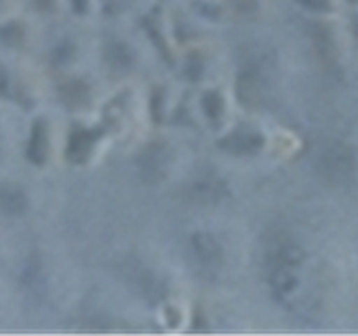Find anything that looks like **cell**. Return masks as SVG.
<instances>
[{
  "label": "cell",
  "instance_id": "6da1fadb",
  "mask_svg": "<svg viewBox=\"0 0 358 336\" xmlns=\"http://www.w3.org/2000/svg\"><path fill=\"white\" fill-rule=\"evenodd\" d=\"M358 171V153L352 144L331 139L316 153V173L331 186L352 182Z\"/></svg>",
  "mask_w": 358,
  "mask_h": 336
},
{
  "label": "cell",
  "instance_id": "7a4b0ae2",
  "mask_svg": "<svg viewBox=\"0 0 358 336\" xmlns=\"http://www.w3.org/2000/svg\"><path fill=\"white\" fill-rule=\"evenodd\" d=\"M268 74H266V63L260 61L257 56L246 59L244 65L238 72V81H235V90H238V99L246 108H255L262 104L264 92H266Z\"/></svg>",
  "mask_w": 358,
  "mask_h": 336
},
{
  "label": "cell",
  "instance_id": "3957f363",
  "mask_svg": "<svg viewBox=\"0 0 358 336\" xmlns=\"http://www.w3.org/2000/svg\"><path fill=\"white\" fill-rule=\"evenodd\" d=\"M121 276L134 294H139L143 300L152 302V305L166 296V287L162 283V278L157 274H152L148 267H143L139 260H132V258L123 260L121 262Z\"/></svg>",
  "mask_w": 358,
  "mask_h": 336
},
{
  "label": "cell",
  "instance_id": "277c9868",
  "mask_svg": "<svg viewBox=\"0 0 358 336\" xmlns=\"http://www.w3.org/2000/svg\"><path fill=\"white\" fill-rule=\"evenodd\" d=\"M168 164H171V150L164 141H150L145 144L134 157V171L143 184H159L168 173Z\"/></svg>",
  "mask_w": 358,
  "mask_h": 336
},
{
  "label": "cell",
  "instance_id": "5b68a950",
  "mask_svg": "<svg viewBox=\"0 0 358 336\" xmlns=\"http://www.w3.org/2000/svg\"><path fill=\"white\" fill-rule=\"evenodd\" d=\"M305 249L291 238H275L271 240L266 249V255H264V262H266V269L271 272V269H300L305 265Z\"/></svg>",
  "mask_w": 358,
  "mask_h": 336
},
{
  "label": "cell",
  "instance_id": "8992f818",
  "mask_svg": "<svg viewBox=\"0 0 358 336\" xmlns=\"http://www.w3.org/2000/svg\"><path fill=\"white\" fill-rule=\"evenodd\" d=\"M190 253L204 269H220L224 262V246L217 240V235L208 231H197L190 235Z\"/></svg>",
  "mask_w": 358,
  "mask_h": 336
},
{
  "label": "cell",
  "instance_id": "52a82bcc",
  "mask_svg": "<svg viewBox=\"0 0 358 336\" xmlns=\"http://www.w3.org/2000/svg\"><path fill=\"white\" fill-rule=\"evenodd\" d=\"M220 148L229 155L251 157L264 148V134L255 128H235L227 137L220 139Z\"/></svg>",
  "mask_w": 358,
  "mask_h": 336
},
{
  "label": "cell",
  "instance_id": "ba28073f",
  "mask_svg": "<svg viewBox=\"0 0 358 336\" xmlns=\"http://www.w3.org/2000/svg\"><path fill=\"white\" fill-rule=\"evenodd\" d=\"M188 195L199 204H220L222 200L229 197V186L222 177L206 173L188 184Z\"/></svg>",
  "mask_w": 358,
  "mask_h": 336
},
{
  "label": "cell",
  "instance_id": "9c48e42d",
  "mask_svg": "<svg viewBox=\"0 0 358 336\" xmlns=\"http://www.w3.org/2000/svg\"><path fill=\"white\" fill-rule=\"evenodd\" d=\"M99 139V132H92L87 128H74L72 134H70V141H67V160L72 164H83L90 153H92L94 144Z\"/></svg>",
  "mask_w": 358,
  "mask_h": 336
},
{
  "label": "cell",
  "instance_id": "30bf717a",
  "mask_svg": "<svg viewBox=\"0 0 358 336\" xmlns=\"http://www.w3.org/2000/svg\"><path fill=\"white\" fill-rule=\"evenodd\" d=\"M48 155H50V137H48V126L45 121L38 119L36 123L31 126L29 132V139H27V160L36 166H43L48 162Z\"/></svg>",
  "mask_w": 358,
  "mask_h": 336
},
{
  "label": "cell",
  "instance_id": "8fae6325",
  "mask_svg": "<svg viewBox=\"0 0 358 336\" xmlns=\"http://www.w3.org/2000/svg\"><path fill=\"white\" fill-rule=\"evenodd\" d=\"M311 41L322 63H327V65L336 63V59H338V45H336L334 31L327 25L316 22V25L311 27Z\"/></svg>",
  "mask_w": 358,
  "mask_h": 336
},
{
  "label": "cell",
  "instance_id": "7c38bea8",
  "mask_svg": "<svg viewBox=\"0 0 358 336\" xmlns=\"http://www.w3.org/2000/svg\"><path fill=\"white\" fill-rule=\"evenodd\" d=\"M29 200L25 195V190L14 186V184H3L0 186V209L7 216H22L27 211Z\"/></svg>",
  "mask_w": 358,
  "mask_h": 336
},
{
  "label": "cell",
  "instance_id": "4fadbf2b",
  "mask_svg": "<svg viewBox=\"0 0 358 336\" xmlns=\"http://www.w3.org/2000/svg\"><path fill=\"white\" fill-rule=\"evenodd\" d=\"M106 61L112 67H119V70H126V67H132L134 63V52L128 43L123 41H108L106 43Z\"/></svg>",
  "mask_w": 358,
  "mask_h": 336
},
{
  "label": "cell",
  "instance_id": "5bb4252c",
  "mask_svg": "<svg viewBox=\"0 0 358 336\" xmlns=\"http://www.w3.org/2000/svg\"><path fill=\"white\" fill-rule=\"evenodd\" d=\"M59 94L63 99L65 106H72V108H78L87 104L90 99V90L87 85L81 81V78H70V81H65L61 88H59Z\"/></svg>",
  "mask_w": 358,
  "mask_h": 336
},
{
  "label": "cell",
  "instance_id": "9a60e30c",
  "mask_svg": "<svg viewBox=\"0 0 358 336\" xmlns=\"http://www.w3.org/2000/svg\"><path fill=\"white\" fill-rule=\"evenodd\" d=\"M201 110L210 123H220L222 115H224V97L217 92V90H208L201 97Z\"/></svg>",
  "mask_w": 358,
  "mask_h": 336
},
{
  "label": "cell",
  "instance_id": "2e32d148",
  "mask_svg": "<svg viewBox=\"0 0 358 336\" xmlns=\"http://www.w3.org/2000/svg\"><path fill=\"white\" fill-rule=\"evenodd\" d=\"M22 34H25V31H22V27L18 25V22H9L7 27L0 29V38H3L7 45H11V43L16 45V43L22 41Z\"/></svg>",
  "mask_w": 358,
  "mask_h": 336
},
{
  "label": "cell",
  "instance_id": "e0dca14e",
  "mask_svg": "<svg viewBox=\"0 0 358 336\" xmlns=\"http://www.w3.org/2000/svg\"><path fill=\"white\" fill-rule=\"evenodd\" d=\"M132 0H103V11L108 16H115V14H121L123 9H128V5Z\"/></svg>",
  "mask_w": 358,
  "mask_h": 336
},
{
  "label": "cell",
  "instance_id": "ac0fdd59",
  "mask_svg": "<svg viewBox=\"0 0 358 336\" xmlns=\"http://www.w3.org/2000/svg\"><path fill=\"white\" fill-rule=\"evenodd\" d=\"M302 7H307L311 11H329L331 0H300Z\"/></svg>",
  "mask_w": 358,
  "mask_h": 336
},
{
  "label": "cell",
  "instance_id": "d6986e66",
  "mask_svg": "<svg viewBox=\"0 0 358 336\" xmlns=\"http://www.w3.org/2000/svg\"><path fill=\"white\" fill-rule=\"evenodd\" d=\"M9 92V74L5 67H0V97H5Z\"/></svg>",
  "mask_w": 358,
  "mask_h": 336
},
{
  "label": "cell",
  "instance_id": "ffe728a7",
  "mask_svg": "<svg viewBox=\"0 0 358 336\" xmlns=\"http://www.w3.org/2000/svg\"><path fill=\"white\" fill-rule=\"evenodd\" d=\"M352 31H354V36L358 38V16L354 18V22H352Z\"/></svg>",
  "mask_w": 358,
  "mask_h": 336
},
{
  "label": "cell",
  "instance_id": "44dd1931",
  "mask_svg": "<svg viewBox=\"0 0 358 336\" xmlns=\"http://www.w3.org/2000/svg\"><path fill=\"white\" fill-rule=\"evenodd\" d=\"M350 3H358V0H350Z\"/></svg>",
  "mask_w": 358,
  "mask_h": 336
}]
</instances>
